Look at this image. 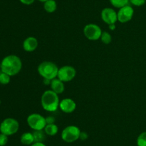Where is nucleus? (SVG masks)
Returning <instances> with one entry per match:
<instances>
[{"instance_id":"1","label":"nucleus","mask_w":146,"mask_h":146,"mask_svg":"<svg viewBox=\"0 0 146 146\" xmlns=\"http://www.w3.org/2000/svg\"><path fill=\"white\" fill-rule=\"evenodd\" d=\"M22 68V62L17 55L11 54L4 57L1 62V70L9 76L18 74Z\"/></svg>"},{"instance_id":"2","label":"nucleus","mask_w":146,"mask_h":146,"mask_svg":"<svg viewBox=\"0 0 146 146\" xmlns=\"http://www.w3.org/2000/svg\"><path fill=\"white\" fill-rule=\"evenodd\" d=\"M59 97L58 94L51 90H46L41 95V104L43 109L47 112H54L59 107Z\"/></svg>"},{"instance_id":"3","label":"nucleus","mask_w":146,"mask_h":146,"mask_svg":"<svg viewBox=\"0 0 146 146\" xmlns=\"http://www.w3.org/2000/svg\"><path fill=\"white\" fill-rule=\"evenodd\" d=\"M37 71L44 79L52 80L57 77L58 67L52 62L44 61L40 63L37 67Z\"/></svg>"},{"instance_id":"4","label":"nucleus","mask_w":146,"mask_h":146,"mask_svg":"<svg viewBox=\"0 0 146 146\" xmlns=\"http://www.w3.org/2000/svg\"><path fill=\"white\" fill-rule=\"evenodd\" d=\"M19 128V122L12 117L6 118L1 122L0 125V132L1 133L7 135V136L12 135L17 133Z\"/></svg>"},{"instance_id":"5","label":"nucleus","mask_w":146,"mask_h":146,"mask_svg":"<svg viewBox=\"0 0 146 146\" xmlns=\"http://www.w3.org/2000/svg\"><path fill=\"white\" fill-rule=\"evenodd\" d=\"M81 132L79 127L77 126L68 125L61 132V138L66 143H74L79 139Z\"/></svg>"},{"instance_id":"6","label":"nucleus","mask_w":146,"mask_h":146,"mask_svg":"<svg viewBox=\"0 0 146 146\" xmlns=\"http://www.w3.org/2000/svg\"><path fill=\"white\" fill-rule=\"evenodd\" d=\"M27 124L34 130H44L46 125V118L38 113H32L29 115L27 119Z\"/></svg>"},{"instance_id":"7","label":"nucleus","mask_w":146,"mask_h":146,"mask_svg":"<svg viewBox=\"0 0 146 146\" xmlns=\"http://www.w3.org/2000/svg\"><path fill=\"white\" fill-rule=\"evenodd\" d=\"M76 75V70L74 67L65 65L58 68L57 78L64 82H67L74 80Z\"/></svg>"},{"instance_id":"8","label":"nucleus","mask_w":146,"mask_h":146,"mask_svg":"<svg viewBox=\"0 0 146 146\" xmlns=\"http://www.w3.org/2000/svg\"><path fill=\"white\" fill-rule=\"evenodd\" d=\"M102 30L101 27L96 24H88L84 27V34L88 40L91 41L100 40Z\"/></svg>"},{"instance_id":"9","label":"nucleus","mask_w":146,"mask_h":146,"mask_svg":"<svg viewBox=\"0 0 146 146\" xmlns=\"http://www.w3.org/2000/svg\"><path fill=\"white\" fill-rule=\"evenodd\" d=\"M134 14V9L131 5H126L119 9L117 12L118 21L121 23H126L132 19Z\"/></svg>"},{"instance_id":"10","label":"nucleus","mask_w":146,"mask_h":146,"mask_svg":"<svg viewBox=\"0 0 146 146\" xmlns=\"http://www.w3.org/2000/svg\"><path fill=\"white\" fill-rule=\"evenodd\" d=\"M101 19L103 21L107 24H115L118 21V15L117 12L113 8L106 7L101 11Z\"/></svg>"},{"instance_id":"11","label":"nucleus","mask_w":146,"mask_h":146,"mask_svg":"<svg viewBox=\"0 0 146 146\" xmlns=\"http://www.w3.org/2000/svg\"><path fill=\"white\" fill-rule=\"evenodd\" d=\"M59 108L65 113H71L76 108L75 101L71 98H64L60 101Z\"/></svg>"},{"instance_id":"12","label":"nucleus","mask_w":146,"mask_h":146,"mask_svg":"<svg viewBox=\"0 0 146 146\" xmlns=\"http://www.w3.org/2000/svg\"><path fill=\"white\" fill-rule=\"evenodd\" d=\"M38 40L34 37H29L24 40L23 42V48L26 52H31L36 50L38 47Z\"/></svg>"},{"instance_id":"13","label":"nucleus","mask_w":146,"mask_h":146,"mask_svg":"<svg viewBox=\"0 0 146 146\" xmlns=\"http://www.w3.org/2000/svg\"><path fill=\"white\" fill-rule=\"evenodd\" d=\"M50 86H51V90L58 94L64 92V90H65V86H64V82L60 80L57 77L51 80Z\"/></svg>"},{"instance_id":"14","label":"nucleus","mask_w":146,"mask_h":146,"mask_svg":"<svg viewBox=\"0 0 146 146\" xmlns=\"http://www.w3.org/2000/svg\"><path fill=\"white\" fill-rule=\"evenodd\" d=\"M20 141L24 145H31L34 143V135L32 133L27 132L23 133L20 137Z\"/></svg>"},{"instance_id":"15","label":"nucleus","mask_w":146,"mask_h":146,"mask_svg":"<svg viewBox=\"0 0 146 146\" xmlns=\"http://www.w3.org/2000/svg\"><path fill=\"white\" fill-rule=\"evenodd\" d=\"M44 9L46 12L53 13L56 10L57 4L55 0H48L44 3Z\"/></svg>"},{"instance_id":"16","label":"nucleus","mask_w":146,"mask_h":146,"mask_svg":"<svg viewBox=\"0 0 146 146\" xmlns=\"http://www.w3.org/2000/svg\"><path fill=\"white\" fill-rule=\"evenodd\" d=\"M44 130L46 134V135L54 136L58 133V127L55 123H54V124H48L44 127Z\"/></svg>"},{"instance_id":"17","label":"nucleus","mask_w":146,"mask_h":146,"mask_svg":"<svg viewBox=\"0 0 146 146\" xmlns=\"http://www.w3.org/2000/svg\"><path fill=\"white\" fill-rule=\"evenodd\" d=\"M32 133L33 135H34V143H44V140H46V134L44 130H34Z\"/></svg>"},{"instance_id":"18","label":"nucleus","mask_w":146,"mask_h":146,"mask_svg":"<svg viewBox=\"0 0 146 146\" xmlns=\"http://www.w3.org/2000/svg\"><path fill=\"white\" fill-rule=\"evenodd\" d=\"M113 7L120 9L129 4V0H109Z\"/></svg>"},{"instance_id":"19","label":"nucleus","mask_w":146,"mask_h":146,"mask_svg":"<svg viewBox=\"0 0 146 146\" xmlns=\"http://www.w3.org/2000/svg\"><path fill=\"white\" fill-rule=\"evenodd\" d=\"M100 40H101V42H102L104 44H108L111 42V41H112V36H111V34L108 33V31H103L102 34H101Z\"/></svg>"},{"instance_id":"20","label":"nucleus","mask_w":146,"mask_h":146,"mask_svg":"<svg viewBox=\"0 0 146 146\" xmlns=\"http://www.w3.org/2000/svg\"><path fill=\"white\" fill-rule=\"evenodd\" d=\"M137 145L146 146V132H143L137 138Z\"/></svg>"},{"instance_id":"21","label":"nucleus","mask_w":146,"mask_h":146,"mask_svg":"<svg viewBox=\"0 0 146 146\" xmlns=\"http://www.w3.org/2000/svg\"><path fill=\"white\" fill-rule=\"evenodd\" d=\"M10 77H11V76H9V74L1 72L0 73V83L2 84H9L10 82V80H11Z\"/></svg>"},{"instance_id":"22","label":"nucleus","mask_w":146,"mask_h":146,"mask_svg":"<svg viewBox=\"0 0 146 146\" xmlns=\"http://www.w3.org/2000/svg\"><path fill=\"white\" fill-rule=\"evenodd\" d=\"M8 143V136L5 134H0V146H5Z\"/></svg>"},{"instance_id":"23","label":"nucleus","mask_w":146,"mask_h":146,"mask_svg":"<svg viewBox=\"0 0 146 146\" xmlns=\"http://www.w3.org/2000/svg\"><path fill=\"white\" fill-rule=\"evenodd\" d=\"M146 0H129V2L135 7H141L144 5Z\"/></svg>"},{"instance_id":"24","label":"nucleus","mask_w":146,"mask_h":146,"mask_svg":"<svg viewBox=\"0 0 146 146\" xmlns=\"http://www.w3.org/2000/svg\"><path fill=\"white\" fill-rule=\"evenodd\" d=\"M46 125L54 124L55 123V118L53 116H48L46 117Z\"/></svg>"},{"instance_id":"25","label":"nucleus","mask_w":146,"mask_h":146,"mask_svg":"<svg viewBox=\"0 0 146 146\" xmlns=\"http://www.w3.org/2000/svg\"><path fill=\"white\" fill-rule=\"evenodd\" d=\"M88 137V135L86 132H81L79 136V139L81 140H87Z\"/></svg>"},{"instance_id":"26","label":"nucleus","mask_w":146,"mask_h":146,"mask_svg":"<svg viewBox=\"0 0 146 146\" xmlns=\"http://www.w3.org/2000/svg\"><path fill=\"white\" fill-rule=\"evenodd\" d=\"M19 1L23 4H25V5H31V4H32L35 1V0H19Z\"/></svg>"},{"instance_id":"27","label":"nucleus","mask_w":146,"mask_h":146,"mask_svg":"<svg viewBox=\"0 0 146 146\" xmlns=\"http://www.w3.org/2000/svg\"><path fill=\"white\" fill-rule=\"evenodd\" d=\"M30 146H46L44 143H34Z\"/></svg>"},{"instance_id":"28","label":"nucleus","mask_w":146,"mask_h":146,"mask_svg":"<svg viewBox=\"0 0 146 146\" xmlns=\"http://www.w3.org/2000/svg\"><path fill=\"white\" fill-rule=\"evenodd\" d=\"M108 27H109L110 30L113 31V30H115V28H116V26H115V24H111L108 25Z\"/></svg>"},{"instance_id":"29","label":"nucleus","mask_w":146,"mask_h":146,"mask_svg":"<svg viewBox=\"0 0 146 146\" xmlns=\"http://www.w3.org/2000/svg\"><path fill=\"white\" fill-rule=\"evenodd\" d=\"M51 80H48V79H44V80H43V83H44V84H46V85H48V84H51Z\"/></svg>"},{"instance_id":"30","label":"nucleus","mask_w":146,"mask_h":146,"mask_svg":"<svg viewBox=\"0 0 146 146\" xmlns=\"http://www.w3.org/2000/svg\"><path fill=\"white\" fill-rule=\"evenodd\" d=\"M38 1H41V2H43V3H44V2H45V1H48V0H38Z\"/></svg>"},{"instance_id":"31","label":"nucleus","mask_w":146,"mask_h":146,"mask_svg":"<svg viewBox=\"0 0 146 146\" xmlns=\"http://www.w3.org/2000/svg\"><path fill=\"white\" fill-rule=\"evenodd\" d=\"M0 68H1V62H0Z\"/></svg>"},{"instance_id":"32","label":"nucleus","mask_w":146,"mask_h":146,"mask_svg":"<svg viewBox=\"0 0 146 146\" xmlns=\"http://www.w3.org/2000/svg\"><path fill=\"white\" fill-rule=\"evenodd\" d=\"M0 104H1V100H0Z\"/></svg>"}]
</instances>
